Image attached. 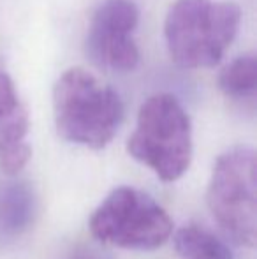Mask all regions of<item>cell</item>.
I'll return each mask as SVG.
<instances>
[{
	"instance_id": "2",
	"label": "cell",
	"mask_w": 257,
	"mask_h": 259,
	"mask_svg": "<svg viewBox=\"0 0 257 259\" xmlns=\"http://www.w3.org/2000/svg\"><path fill=\"white\" fill-rule=\"evenodd\" d=\"M241 11L234 2L176 0L164 23L173 62L183 69L213 67L236 37Z\"/></svg>"
},
{
	"instance_id": "8",
	"label": "cell",
	"mask_w": 257,
	"mask_h": 259,
	"mask_svg": "<svg viewBox=\"0 0 257 259\" xmlns=\"http://www.w3.org/2000/svg\"><path fill=\"white\" fill-rule=\"evenodd\" d=\"M37 192L25 180L0 184V242L9 243L23 236L37 219Z\"/></svg>"
},
{
	"instance_id": "6",
	"label": "cell",
	"mask_w": 257,
	"mask_h": 259,
	"mask_svg": "<svg viewBox=\"0 0 257 259\" xmlns=\"http://www.w3.org/2000/svg\"><path fill=\"white\" fill-rule=\"evenodd\" d=\"M139 9L130 0H104L93 13L85 52L93 65L106 72H130L139 64L134 30Z\"/></svg>"
},
{
	"instance_id": "4",
	"label": "cell",
	"mask_w": 257,
	"mask_h": 259,
	"mask_svg": "<svg viewBox=\"0 0 257 259\" xmlns=\"http://www.w3.org/2000/svg\"><path fill=\"white\" fill-rule=\"evenodd\" d=\"M90 231L102 243L151 250L168 242L173 222L150 194L134 187H118L95 208Z\"/></svg>"
},
{
	"instance_id": "10",
	"label": "cell",
	"mask_w": 257,
	"mask_h": 259,
	"mask_svg": "<svg viewBox=\"0 0 257 259\" xmlns=\"http://www.w3.org/2000/svg\"><path fill=\"white\" fill-rule=\"evenodd\" d=\"M175 249L182 259H233V252L219 236L197 224L176 231Z\"/></svg>"
},
{
	"instance_id": "5",
	"label": "cell",
	"mask_w": 257,
	"mask_h": 259,
	"mask_svg": "<svg viewBox=\"0 0 257 259\" xmlns=\"http://www.w3.org/2000/svg\"><path fill=\"white\" fill-rule=\"evenodd\" d=\"M206 201L215 221L234 242L245 247L255 245L257 198L254 148L234 147L217 159Z\"/></svg>"
},
{
	"instance_id": "9",
	"label": "cell",
	"mask_w": 257,
	"mask_h": 259,
	"mask_svg": "<svg viewBox=\"0 0 257 259\" xmlns=\"http://www.w3.org/2000/svg\"><path fill=\"white\" fill-rule=\"evenodd\" d=\"M217 81L227 99L252 103L257 92V57L247 53L234 58L220 71Z\"/></svg>"
},
{
	"instance_id": "7",
	"label": "cell",
	"mask_w": 257,
	"mask_h": 259,
	"mask_svg": "<svg viewBox=\"0 0 257 259\" xmlns=\"http://www.w3.org/2000/svg\"><path fill=\"white\" fill-rule=\"evenodd\" d=\"M28 113L18 97L9 74L0 71V169L18 175L32 155L27 143Z\"/></svg>"
},
{
	"instance_id": "3",
	"label": "cell",
	"mask_w": 257,
	"mask_h": 259,
	"mask_svg": "<svg viewBox=\"0 0 257 259\" xmlns=\"http://www.w3.org/2000/svg\"><path fill=\"white\" fill-rule=\"evenodd\" d=\"M129 154L150 167L162 182H175L192 160V125L180 101L171 94L146 99L127 141Z\"/></svg>"
},
{
	"instance_id": "11",
	"label": "cell",
	"mask_w": 257,
	"mask_h": 259,
	"mask_svg": "<svg viewBox=\"0 0 257 259\" xmlns=\"http://www.w3.org/2000/svg\"><path fill=\"white\" fill-rule=\"evenodd\" d=\"M60 259H113V257L108 252H104V250L95 249V247L78 245L69 250L67 254H64Z\"/></svg>"
},
{
	"instance_id": "1",
	"label": "cell",
	"mask_w": 257,
	"mask_h": 259,
	"mask_svg": "<svg viewBox=\"0 0 257 259\" xmlns=\"http://www.w3.org/2000/svg\"><path fill=\"white\" fill-rule=\"evenodd\" d=\"M53 113L65 141L99 150L117 134L124 120V103L88 71L72 67L53 87Z\"/></svg>"
}]
</instances>
